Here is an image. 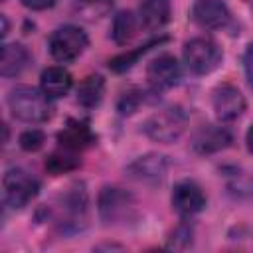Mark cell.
Instances as JSON below:
<instances>
[{
    "label": "cell",
    "instance_id": "obj_1",
    "mask_svg": "<svg viewBox=\"0 0 253 253\" xmlns=\"http://www.w3.org/2000/svg\"><path fill=\"white\" fill-rule=\"evenodd\" d=\"M8 107L12 115L26 123H43L51 117V103L49 97L36 87L20 85L10 91L8 95Z\"/></svg>",
    "mask_w": 253,
    "mask_h": 253
},
{
    "label": "cell",
    "instance_id": "obj_2",
    "mask_svg": "<svg viewBox=\"0 0 253 253\" xmlns=\"http://www.w3.org/2000/svg\"><path fill=\"white\" fill-rule=\"evenodd\" d=\"M186 123L188 119L178 107H168L148 117L142 125V130L154 142L170 144L182 136V132L186 130Z\"/></svg>",
    "mask_w": 253,
    "mask_h": 253
},
{
    "label": "cell",
    "instance_id": "obj_3",
    "mask_svg": "<svg viewBox=\"0 0 253 253\" xmlns=\"http://www.w3.org/2000/svg\"><path fill=\"white\" fill-rule=\"evenodd\" d=\"M223 59L221 49L210 38H194L184 45V63L196 75H208L219 67Z\"/></svg>",
    "mask_w": 253,
    "mask_h": 253
},
{
    "label": "cell",
    "instance_id": "obj_4",
    "mask_svg": "<svg viewBox=\"0 0 253 253\" xmlns=\"http://www.w3.org/2000/svg\"><path fill=\"white\" fill-rule=\"evenodd\" d=\"M2 186H4V202L14 210L28 206L38 196V190H40L38 180L22 168L8 170L4 174Z\"/></svg>",
    "mask_w": 253,
    "mask_h": 253
},
{
    "label": "cell",
    "instance_id": "obj_5",
    "mask_svg": "<svg viewBox=\"0 0 253 253\" xmlns=\"http://www.w3.org/2000/svg\"><path fill=\"white\" fill-rule=\"evenodd\" d=\"M87 42H89L87 34L81 28L63 26L49 36V53L53 55V59L67 63L83 53V49L87 47Z\"/></svg>",
    "mask_w": 253,
    "mask_h": 253
},
{
    "label": "cell",
    "instance_id": "obj_6",
    "mask_svg": "<svg viewBox=\"0 0 253 253\" xmlns=\"http://www.w3.org/2000/svg\"><path fill=\"white\" fill-rule=\"evenodd\" d=\"M99 213L107 223L126 221L134 213V198L123 188H103L99 194Z\"/></svg>",
    "mask_w": 253,
    "mask_h": 253
},
{
    "label": "cell",
    "instance_id": "obj_7",
    "mask_svg": "<svg viewBox=\"0 0 253 253\" xmlns=\"http://www.w3.org/2000/svg\"><path fill=\"white\" fill-rule=\"evenodd\" d=\"M211 105H213L215 117L223 123L235 121L245 111V99H243L241 91L231 83H223V85H217L213 89Z\"/></svg>",
    "mask_w": 253,
    "mask_h": 253
},
{
    "label": "cell",
    "instance_id": "obj_8",
    "mask_svg": "<svg viewBox=\"0 0 253 253\" xmlns=\"http://www.w3.org/2000/svg\"><path fill=\"white\" fill-rule=\"evenodd\" d=\"M180 75H182L180 63L170 53L158 55L146 67V79H148V83L154 91H166V89L178 85Z\"/></svg>",
    "mask_w": 253,
    "mask_h": 253
},
{
    "label": "cell",
    "instance_id": "obj_9",
    "mask_svg": "<svg viewBox=\"0 0 253 253\" xmlns=\"http://www.w3.org/2000/svg\"><path fill=\"white\" fill-rule=\"evenodd\" d=\"M172 208L184 215H196L206 208V194L194 180H182L172 190Z\"/></svg>",
    "mask_w": 253,
    "mask_h": 253
},
{
    "label": "cell",
    "instance_id": "obj_10",
    "mask_svg": "<svg viewBox=\"0 0 253 253\" xmlns=\"http://www.w3.org/2000/svg\"><path fill=\"white\" fill-rule=\"evenodd\" d=\"M85 210H87V194L81 186H73L57 198V223L61 227L67 225L77 227V223L85 217Z\"/></svg>",
    "mask_w": 253,
    "mask_h": 253
},
{
    "label": "cell",
    "instance_id": "obj_11",
    "mask_svg": "<svg viewBox=\"0 0 253 253\" xmlns=\"http://www.w3.org/2000/svg\"><path fill=\"white\" fill-rule=\"evenodd\" d=\"M190 18L200 28L217 30L229 22V10L221 0H196L192 4Z\"/></svg>",
    "mask_w": 253,
    "mask_h": 253
},
{
    "label": "cell",
    "instance_id": "obj_12",
    "mask_svg": "<svg viewBox=\"0 0 253 253\" xmlns=\"http://www.w3.org/2000/svg\"><path fill=\"white\" fill-rule=\"evenodd\" d=\"M231 144V134L223 126L215 125H204L196 130L192 138V146L198 154H211L217 150H223Z\"/></svg>",
    "mask_w": 253,
    "mask_h": 253
},
{
    "label": "cell",
    "instance_id": "obj_13",
    "mask_svg": "<svg viewBox=\"0 0 253 253\" xmlns=\"http://www.w3.org/2000/svg\"><path fill=\"white\" fill-rule=\"evenodd\" d=\"M126 172L130 174V178L138 180V182H146V184H156L164 178L166 174V160L160 154H146L136 158Z\"/></svg>",
    "mask_w": 253,
    "mask_h": 253
},
{
    "label": "cell",
    "instance_id": "obj_14",
    "mask_svg": "<svg viewBox=\"0 0 253 253\" xmlns=\"http://www.w3.org/2000/svg\"><path fill=\"white\" fill-rule=\"evenodd\" d=\"M57 142L63 148L75 152V150H83L89 144H93L95 142V134H93V130L89 128L87 123H83V121H69L63 126V130L57 134Z\"/></svg>",
    "mask_w": 253,
    "mask_h": 253
},
{
    "label": "cell",
    "instance_id": "obj_15",
    "mask_svg": "<svg viewBox=\"0 0 253 253\" xmlns=\"http://www.w3.org/2000/svg\"><path fill=\"white\" fill-rule=\"evenodd\" d=\"M172 4L170 0H142L138 6L140 24L148 30H158L170 20Z\"/></svg>",
    "mask_w": 253,
    "mask_h": 253
},
{
    "label": "cell",
    "instance_id": "obj_16",
    "mask_svg": "<svg viewBox=\"0 0 253 253\" xmlns=\"http://www.w3.org/2000/svg\"><path fill=\"white\" fill-rule=\"evenodd\" d=\"M71 75L67 69L63 67H47L42 71V77H40V85H42V91L49 97V99H57V97H63L67 95V91L71 89Z\"/></svg>",
    "mask_w": 253,
    "mask_h": 253
},
{
    "label": "cell",
    "instance_id": "obj_17",
    "mask_svg": "<svg viewBox=\"0 0 253 253\" xmlns=\"http://www.w3.org/2000/svg\"><path fill=\"white\" fill-rule=\"evenodd\" d=\"M30 61V53L22 43H6L2 45V59H0V73L4 77H14L26 69Z\"/></svg>",
    "mask_w": 253,
    "mask_h": 253
},
{
    "label": "cell",
    "instance_id": "obj_18",
    "mask_svg": "<svg viewBox=\"0 0 253 253\" xmlns=\"http://www.w3.org/2000/svg\"><path fill=\"white\" fill-rule=\"evenodd\" d=\"M103 95H105V79L101 75H89L77 87V101L85 109L97 107L101 103Z\"/></svg>",
    "mask_w": 253,
    "mask_h": 253
},
{
    "label": "cell",
    "instance_id": "obj_19",
    "mask_svg": "<svg viewBox=\"0 0 253 253\" xmlns=\"http://www.w3.org/2000/svg\"><path fill=\"white\" fill-rule=\"evenodd\" d=\"M164 42H166V38L150 40V42H146L144 45H140V47H136V49H132V51H126V53L115 55L113 59H109V69H111V71H115V73H123V71H126V69H130V67L138 61V57H140V55H144L148 49H152L154 45H160V43H164Z\"/></svg>",
    "mask_w": 253,
    "mask_h": 253
},
{
    "label": "cell",
    "instance_id": "obj_20",
    "mask_svg": "<svg viewBox=\"0 0 253 253\" xmlns=\"http://www.w3.org/2000/svg\"><path fill=\"white\" fill-rule=\"evenodd\" d=\"M136 34V18L132 16V12L125 10V12H119L113 20V30H111V36L117 43H126L134 38Z\"/></svg>",
    "mask_w": 253,
    "mask_h": 253
},
{
    "label": "cell",
    "instance_id": "obj_21",
    "mask_svg": "<svg viewBox=\"0 0 253 253\" xmlns=\"http://www.w3.org/2000/svg\"><path fill=\"white\" fill-rule=\"evenodd\" d=\"M79 164H81V160L73 154V150L65 148L61 152H53V154L47 156L45 170L51 172L53 176H57V174H65V172H71V170L79 168Z\"/></svg>",
    "mask_w": 253,
    "mask_h": 253
},
{
    "label": "cell",
    "instance_id": "obj_22",
    "mask_svg": "<svg viewBox=\"0 0 253 253\" xmlns=\"http://www.w3.org/2000/svg\"><path fill=\"white\" fill-rule=\"evenodd\" d=\"M144 103V91L140 89H130V91H125L119 99V113L121 115H132L140 105Z\"/></svg>",
    "mask_w": 253,
    "mask_h": 253
},
{
    "label": "cell",
    "instance_id": "obj_23",
    "mask_svg": "<svg viewBox=\"0 0 253 253\" xmlns=\"http://www.w3.org/2000/svg\"><path fill=\"white\" fill-rule=\"evenodd\" d=\"M43 140H45V136H43V132L40 128H30V130H24L20 134V146L24 150H28V152L40 150L43 146Z\"/></svg>",
    "mask_w": 253,
    "mask_h": 253
},
{
    "label": "cell",
    "instance_id": "obj_24",
    "mask_svg": "<svg viewBox=\"0 0 253 253\" xmlns=\"http://www.w3.org/2000/svg\"><path fill=\"white\" fill-rule=\"evenodd\" d=\"M243 67H245V77L249 81V85L253 87V42L247 45L245 55H243Z\"/></svg>",
    "mask_w": 253,
    "mask_h": 253
},
{
    "label": "cell",
    "instance_id": "obj_25",
    "mask_svg": "<svg viewBox=\"0 0 253 253\" xmlns=\"http://www.w3.org/2000/svg\"><path fill=\"white\" fill-rule=\"evenodd\" d=\"M22 4L32 10H45V8H51L55 0H22Z\"/></svg>",
    "mask_w": 253,
    "mask_h": 253
},
{
    "label": "cell",
    "instance_id": "obj_26",
    "mask_svg": "<svg viewBox=\"0 0 253 253\" xmlns=\"http://www.w3.org/2000/svg\"><path fill=\"white\" fill-rule=\"evenodd\" d=\"M247 148H249V152L253 154V125H251V128L247 130Z\"/></svg>",
    "mask_w": 253,
    "mask_h": 253
},
{
    "label": "cell",
    "instance_id": "obj_27",
    "mask_svg": "<svg viewBox=\"0 0 253 253\" xmlns=\"http://www.w3.org/2000/svg\"><path fill=\"white\" fill-rule=\"evenodd\" d=\"M8 34V22H6V18L2 16V36H6Z\"/></svg>",
    "mask_w": 253,
    "mask_h": 253
},
{
    "label": "cell",
    "instance_id": "obj_28",
    "mask_svg": "<svg viewBox=\"0 0 253 253\" xmlns=\"http://www.w3.org/2000/svg\"><path fill=\"white\" fill-rule=\"evenodd\" d=\"M83 2H87V4H109L111 0H83Z\"/></svg>",
    "mask_w": 253,
    "mask_h": 253
}]
</instances>
